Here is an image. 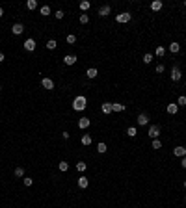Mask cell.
Returning a JSON list of instances; mask_svg holds the SVG:
<instances>
[{
    "label": "cell",
    "instance_id": "1",
    "mask_svg": "<svg viewBox=\"0 0 186 208\" xmlns=\"http://www.w3.org/2000/svg\"><path fill=\"white\" fill-rule=\"evenodd\" d=\"M86 97L84 95H78V97H74V100H73V110L74 111H84L86 110Z\"/></svg>",
    "mask_w": 186,
    "mask_h": 208
},
{
    "label": "cell",
    "instance_id": "2",
    "mask_svg": "<svg viewBox=\"0 0 186 208\" xmlns=\"http://www.w3.org/2000/svg\"><path fill=\"white\" fill-rule=\"evenodd\" d=\"M147 136H149L151 139H158V136H160V126H158V125H151L149 130H147Z\"/></svg>",
    "mask_w": 186,
    "mask_h": 208
},
{
    "label": "cell",
    "instance_id": "3",
    "mask_svg": "<svg viewBox=\"0 0 186 208\" xmlns=\"http://www.w3.org/2000/svg\"><path fill=\"white\" fill-rule=\"evenodd\" d=\"M180 78H182V71H180V67L175 63L171 67V80H173V82H179Z\"/></svg>",
    "mask_w": 186,
    "mask_h": 208
},
{
    "label": "cell",
    "instance_id": "4",
    "mask_svg": "<svg viewBox=\"0 0 186 208\" xmlns=\"http://www.w3.org/2000/svg\"><path fill=\"white\" fill-rule=\"evenodd\" d=\"M130 17H132V15H130L128 11H123V13H119L117 17H115V21L121 22V24H125V22H128V21H130Z\"/></svg>",
    "mask_w": 186,
    "mask_h": 208
},
{
    "label": "cell",
    "instance_id": "5",
    "mask_svg": "<svg viewBox=\"0 0 186 208\" xmlns=\"http://www.w3.org/2000/svg\"><path fill=\"white\" fill-rule=\"evenodd\" d=\"M24 50H28V52H34V50H36V39H26V41H24Z\"/></svg>",
    "mask_w": 186,
    "mask_h": 208
},
{
    "label": "cell",
    "instance_id": "6",
    "mask_svg": "<svg viewBox=\"0 0 186 208\" xmlns=\"http://www.w3.org/2000/svg\"><path fill=\"white\" fill-rule=\"evenodd\" d=\"M22 32H24V26H22L21 22H15L13 26H11V34H13V35H21Z\"/></svg>",
    "mask_w": 186,
    "mask_h": 208
},
{
    "label": "cell",
    "instance_id": "7",
    "mask_svg": "<svg viewBox=\"0 0 186 208\" xmlns=\"http://www.w3.org/2000/svg\"><path fill=\"white\" fill-rule=\"evenodd\" d=\"M77 56H74V54H67V56H63V63L65 65H74V63H77Z\"/></svg>",
    "mask_w": 186,
    "mask_h": 208
},
{
    "label": "cell",
    "instance_id": "8",
    "mask_svg": "<svg viewBox=\"0 0 186 208\" xmlns=\"http://www.w3.org/2000/svg\"><path fill=\"white\" fill-rule=\"evenodd\" d=\"M110 11H112V8L108 4H104V6L99 8V17H106V15H110Z\"/></svg>",
    "mask_w": 186,
    "mask_h": 208
},
{
    "label": "cell",
    "instance_id": "9",
    "mask_svg": "<svg viewBox=\"0 0 186 208\" xmlns=\"http://www.w3.org/2000/svg\"><path fill=\"white\" fill-rule=\"evenodd\" d=\"M173 154L177 156V158H184V156H186V149L179 145V147H175V149H173Z\"/></svg>",
    "mask_w": 186,
    "mask_h": 208
},
{
    "label": "cell",
    "instance_id": "10",
    "mask_svg": "<svg viewBox=\"0 0 186 208\" xmlns=\"http://www.w3.org/2000/svg\"><path fill=\"white\" fill-rule=\"evenodd\" d=\"M138 125H142V126L149 125V115L145 113V111H143V113H140V115H138Z\"/></svg>",
    "mask_w": 186,
    "mask_h": 208
},
{
    "label": "cell",
    "instance_id": "11",
    "mask_svg": "<svg viewBox=\"0 0 186 208\" xmlns=\"http://www.w3.org/2000/svg\"><path fill=\"white\" fill-rule=\"evenodd\" d=\"M89 125H91V121H89V117H82V119L78 121V128H82V130H86Z\"/></svg>",
    "mask_w": 186,
    "mask_h": 208
},
{
    "label": "cell",
    "instance_id": "12",
    "mask_svg": "<svg viewBox=\"0 0 186 208\" xmlns=\"http://www.w3.org/2000/svg\"><path fill=\"white\" fill-rule=\"evenodd\" d=\"M41 84H43V88H45V89H48V91H52V89H54V82H52L50 78H43V80H41Z\"/></svg>",
    "mask_w": 186,
    "mask_h": 208
},
{
    "label": "cell",
    "instance_id": "13",
    "mask_svg": "<svg viewBox=\"0 0 186 208\" xmlns=\"http://www.w3.org/2000/svg\"><path fill=\"white\" fill-rule=\"evenodd\" d=\"M88 186H89V180H88V176H80V179H78V188L86 190Z\"/></svg>",
    "mask_w": 186,
    "mask_h": 208
},
{
    "label": "cell",
    "instance_id": "14",
    "mask_svg": "<svg viewBox=\"0 0 186 208\" xmlns=\"http://www.w3.org/2000/svg\"><path fill=\"white\" fill-rule=\"evenodd\" d=\"M179 111V106H177V102H171V104H168V113L169 115H175Z\"/></svg>",
    "mask_w": 186,
    "mask_h": 208
},
{
    "label": "cell",
    "instance_id": "15",
    "mask_svg": "<svg viewBox=\"0 0 186 208\" xmlns=\"http://www.w3.org/2000/svg\"><path fill=\"white\" fill-rule=\"evenodd\" d=\"M162 6H164V4L160 2V0H154V2H151V9H153V11H160V9H162Z\"/></svg>",
    "mask_w": 186,
    "mask_h": 208
},
{
    "label": "cell",
    "instance_id": "16",
    "mask_svg": "<svg viewBox=\"0 0 186 208\" xmlns=\"http://www.w3.org/2000/svg\"><path fill=\"white\" fill-rule=\"evenodd\" d=\"M127 136H128V138H136V136H138V128H136V126H128V128H127Z\"/></svg>",
    "mask_w": 186,
    "mask_h": 208
},
{
    "label": "cell",
    "instance_id": "17",
    "mask_svg": "<svg viewBox=\"0 0 186 208\" xmlns=\"http://www.w3.org/2000/svg\"><path fill=\"white\" fill-rule=\"evenodd\" d=\"M100 111H102V113H112V104H110V102H104L102 106H100Z\"/></svg>",
    "mask_w": 186,
    "mask_h": 208
},
{
    "label": "cell",
    "instance_id": "18",
    "mask_svg": "<svg viewBox=\"0 0 186 208\" xmlns=\"http://www.w3.org/2000/svg\"><path fill=\"white\" fill-rule=\"evenodd\" d=\"M112 111H117V113H121V111H125V104L114 102V104H112Z\"/></svg>",
    "mask_w": 186,
    "mask_h": 208
},
{
    "label": "cell",
    "instance_id": "19",
    "mask_svg": "<svg viewBox=\"0 0 186 208\" xmlns=\"http://www.w3.org/2000/svg\"><path fill=\"white\" fill-rule=\"evenodd\" d=\"M97 74H99V71L95 69V67H91V69L86 71V76H88V78H97Z\"/></svg>",
    "mask_w": 186,
    "mask_h": 208
},
{
    "label": "cell",
    "instance_id": "20",
    "mask_svg": "<svg viewBox=\"0 0 186 208\" xmlns=\"http://www.w3.org/2000/svg\"><path fill=\"white\" fill-rule=\"evenodd\" d=\"M45 47H47L48 50H54V48L58 47V41H56V39H48V41H47V45H45Z\"/></svg>",
    "mask_w": 186,
    "mask_h": 208
},
{
    "label": "cell",
    "instance_id": "21",
    "mask_svg": "<svg viewBox=\"0 0 186 208\" xmlns=\"http://www.w3.org/2000/svg\"><path fill=\"white\" fill-rule=\"evenodd\" d=\"M179 50H180V45H179L177 41H173L171 45H169V52H173V54H177V52H179Z\"/></svg>",
    "mask_w": 186,
    "mask_h": 208
},
{
    "label": "cell",
    "instance_id": "22",
    "mask_svg": "<svg viewBox=\"0 0 186 208\" xmlns=\"http://www.w3.org/2000/svg\"><path fill=\"white\" fill-rule=\"evenodd\" d=\"M108 151V147H106V143H104V141H100V143L97 145V153H100V154H104Z\"/></svg>",
    "mask_w": 186,
    "mask_h": 208
},
{
    "label": "cell",
    "instance_id": "23",
    "mask_svg": "<svg viewBox=\"0 0 186 208\" xmlns=\"http://www.w3.org/2000/svg\"><path fill=\"white\" fill-rule=\"evenodd\" d=\"M26 8H28V9H32V11H34V9L37 8V0H28V2H26Z\"/></svg>",
    "mask_w": 186,
    "mask_h": 208
},
{
    "label": "cell",
    "instance_id": "24",
    "mask_svg": "<svg viewBox=\"0 0 186 208\" xmlns=\"http://www.w3.org/2000/svg\"><path fill=\"white\" fill-rule=\"evenodd\" d=\"M58 169L62 171V173H65V171L69 169V164H67V162H60V164H58Z\"/></svg>",
    "mask_w": 186,
    "mask_h": 208
},
{
    "label": "cell",
    "instance_id": "25",
    "mask_svg": "<svg viewBox=\"0 0 186 208\" xmlns=\"http://www.w3.org/2000/svg\"><path fill=\"white\" fill-rule=\"evenodd\" d=\"M82 145H91V136H89V134L82 136Z\"/></svg>",
    "mask_w": 186,
    "mask_h": 208
},
{
    "label": "cell",
    "instance_id": "26",
    "mask_svg": "<svg viewBox=\"0 0 186 208\" xmlns=\"http://www.w3.org/2000/svg\"><path fill=\"white\" fill-rule=\"evenodd\" d=\"M154 54H157L158 58H162V56H166V48H164V47H157V50H154Z\"/></svg>",
    "mask_w": 186,
    "mask_h": 208
},
{
    "label": "cell",
    "instance_id": "27",
    "mask_svg": "<svg viewBox=\"0 0 186 208\" xmlns=\"http://www.w3.org/2000/svg\"><path fill=\"white\" fill-rule=\"evenodd\" d=\"M15 176H24V167H15Z\"/></svg>",
    "mask_w": 186,
    "mask_h": 208
},
{
    "label": "cell",
    "instance_id": "28",
    "mask_svg": "<svg viewBox=\"0 0 186 208\" xmlns=\"http://www.w3.org/2000/svg\"><path fill=\"white\" fill-rule=\"evenodd\" d=\"M86 164H84V162H78V164H77V171H80V173H84V171H86Z\"/></svg>",
    "mask_w": 186,
    "mask_h": 208
},
{
    "label": "cell",
    "instance_id": "29",
    "mask_svg": "<svg viewBox=\"0 0 186 208\" xmlns=\"http://www.w3.org/2000/svg\"><path fill=\"white\" fill-rule=\"evenodd\" d=\"M89 6H91V4H89L88 0H84V2H80V9H82V11H86V9H89Z\"/></svg>",
    "mask_w": 186,
    "mask_h": 208
},
{
    "label": "cell",
    "instance_id": "30",
    "mask_svg": "<svg viewBox=\"0 0 186 208\" xmlns=\"http://www.w3.org/2000/svg\"><path fill=\"white\" fill-rule=\"evenodd\" d=\"M177 106H186V97L184 95H180V97L177 99Z\"/></svg>",
    "mask_w": 186,
    "mask_h": 208
},
{
    "label": "cell",
    "instance_id": "31",
    "mask_svg": "<svg viewBox=\"0 0 186 208\" xmlns=\"http://www.w3.org/2000/svg\"><path fill=\"white\" fill-rule=\"evenodd\" d=\"M151 62H153V54H149V52H147V54L143 56V63H151Z\"/></svg>",
    "mask_w": 186,
    "mask_h": 208
},
{
    "label": "cell",
    "instance_id": "32",
    "mask_svg": "<svg viewBox=\"0 0 186 208\" xmlns=\"http://www.w3.org/2000/svg\"><path fill=\"white\" fill-rule=\"evenodd\" d=\"M153 149H162V141H160V139H153Z\"/></svg>",
    "mask_w": 186,
    "mask_h": 208
},
{
    "label": "cell",
    "instance_id": "33",
    "mask_svg": "<svg viewBox=\"0 0 186 208\" xmlns=\"http://www.w3.org/2000/svg\"><path fill=\"white\" fill-rule=\"evenodd\" d=\"M39 11H41V15H50V8H48V6H41Z\"/></svg>",
    "mask_w": 186,
    "mask_h": 208
},
{
    "label": "cell",
    "instance_id": "34",
    "mask_svg": "<svg viewBox=\"0 0 186 208\" xmlns=\"http://www.w3.org/2000/svg\"><path fill=\"white\" fill-rule=\"evenodd\" d=\"M88 22H89L88 15H80V24H88Z\"/></svg>",
    "mask_w": 186,
    "mask_h": 208
},
{
    "label": "cell",
    "instance_id": "35",
    "mask_svg": "<svg viewBox=\"0 0 186 208\" xmlns=\"http://www.w3.org/2000/svg\"><path fill=\"white\" fill-rule=\"evenodd\" d=\"M54 17H56L58 21H62V19H63V11H62V9H58V11L54 13Z\"/></svg>",
    "mask_w": 186,
    "mask_h": 208
},
{
    "label": "cell",
    "instance_id": "36",
    "mask_svg": "<svg viewBox=\"0 0 186 208\" xmlns=\"http://www.w3.org/2000/svg\"><path fill=\"white\" fill-rule=\"evenodd\" d=\"M67 43L69 45H73V43H77V37H74V35L71 34V35H67Z\"/></svg>",
    "mask_w": 186,
    "mask_h": 208
},
{
    "label": "cell",
    "instance_id": "37",
    "mask_svg": "<svg viewBox=\"0 0 186 208\" xmlns=\"http://www.w3.org/2000/svg\"><path fill=\"white\" fill-rule=\"evenodd\" d=\"M154 71H157V73L160 74V73H164V71H166V67H164L162 63H158V65H157V69H154Z\"/></svg>",
    "mask_w": 186,
    "mask_h": 208
},
{
    "label": "cell",
    "instance_id": "38",
    "mask_svg": "<svg viewBox=\"0 0 186 208\" xmlns=\"http://www.w3.org/2000/svg\"><path fill=\"white\" fill-rule=\"evenodd\" d=\"M32 184H34V179H28V176H26V179H24V186H28V188H30Z\"/></svg>",
    "mask_w": 186,
    "mask_h": 208
},
{
    "label": "cell",
    "instance_id": "39",
    "mask_svg": "<svg viewBox=\"0 0 186 208\" xmlns=\"http://www.w3.org/2000/svg\"><path fill=\"white\" fill-rule=\"evenodd\" d=\"M180 165H182L184 169H186V156H184V158H180Z\"/></svg>",
    "mask_w": 186,
    "mask_h": 208
},
{
    "label": "cell",
    "instance_id": "40",
    "mask_svg": "<svg viewBox=\"0 0 186 208\" xmlns=\"http://www.w3.org/2000/svg\"><path fill=\"white\" fill-rule=\"evenodd\" d=\"M4 62V52H0V63Z\"/></svg>",
    "mask_w": 186,
    "mask_h": 208
},
{
    "label": "cell",
    "instance_id": "41",
    "mask_svg": "<svg viewBox=\"0 0 186 208\" xmlns=\"http://www.w3.org/2000/svg\"><path fill=\"white\" fill-rule=\"evenodd\" d=\"M2 15H4V9H2V8H0V17H2Z\"/></svg>",
    "mask_w": 186,
    "mask_h": 208
},
{
    "label": "cell",
    "instance_id": "42",
    "mask_svg": "<svg viewBox=\"0 0 186 208\" xmlns=\"http://www.w3.org/2000/svg\"><path fill=\"white\" fill-rule=\"evenodd\" d=\"M184 188H186V180H184Z\"/></svg>",
    "mask_w": 186,
    "mask_h": 208
},
{
    "label": "cell",
    "instance_id": "43",
    "mask_svg": "<svg viewBox=\"0 0 186 208\" xmlns=\"http://www.w3.org/2000/svg\"><path fill=\"white\" fill-rule=\"evenodd\" d=\"M0 91H2V85H0Z\"/></svg>",
    "mask_w": 186,
    "mask_h": 208
},
{
    "label": "cell",
    "instance_id": "44",
    "mask_svg": "<svg viewBox=\"0 0 186 208\" xmlns=\"http://www.w3.org/2000/svg\"><path fill=\"white\" fill-rule=\"evenodd\" d=\"M184 6H186V0H184Z\"/></svg>",
    "mask_w": 186,
    "mask_h": 208
},
{
    "label": "cell",
    "instance_id": "45",
    "mask_svg": "<svg viewBox=\"0 0 186 208\" xmlns=\"http://www.w3.org/2000/svg\"><path fill=\"white\" fill-rule=\"evenodd\" d=\"M184 199H186V197H184Z\"/></svg>",
    "mask_w": 186,
    "mask_h": 208
}]
</instances>
